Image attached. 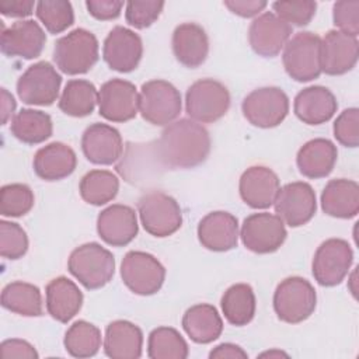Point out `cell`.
Wrapping results in <instances>:
<instances>
[{
  "label": "cell",
  "mask_w": 359,
  "mask_h": 359,
  "mask_svg": "<svg viewBox=\"0 0 359 359\" xmlns=\"http://www.w3.org/2000/svg\"><path fill=\"white\" fill-rule=\"evenodd\" d=\"M150 151L154 161L164 168H194L208 158L210 136L196 121L182 118L164 128Z\"/></svg>",
  "instance_id": "cell-1"
},
{
  "label": "cell",
  "mask_w": 359,
  "mask_h": 359,
  "mask_svg": "<svg viewBox=\"0 0 359 359\" xmlns=\"http://www.w3.org/2000/svg\"><path fill=\"white\" fill-rule=\"evenodd\" d=\"M69 272L88 290L105 286L115 273L112 252L98 243H86L74 248L67 261Z\"/></svg>",
  "instance_id": "cell-2"
},
{
  "label": "cell",
  "mask_w": 359,
  "mask_h": 359,
  "mask_svg": "<svg viewBox=\"0 0 359 359\" xmlns=\"http://www.w3.org/2000/svg\"><path fill=\"white\" fill-rule=\"evenodd\" d=\"M53 60L60 72L84 74L98 62V41L86 28H76L59 38L53 48Z\"/></svg>",
  "instance_id": "cell-3"
},
{
  "label": "cell",
  "mask_w": 359,
  "mask_h": 359,
  "mask_svg": "<svg viewBox=\"0 0 359 359\" xmlns=\"http://www.w3.org/2000/svg\"><path fill=\"white\" fill-rule=\"evenodd\" d=\"M282 62L290 79L304 83L320 77L321 38L309 31L297 32L285 45Z\"/></svg>",
  "instance_id": "cell-4"
},
{
  "label": "cell",
  "mask_w": 359,
  "mask_h": 359,
  "mask_svg": "<svg viewBox=\"0 0 359 359\" xmlns=\"http://www.w3.org/2000/svg\"><path fill=\"white\" fill-rule=\"evenodd\" d=\"M316 304V290L302 276L283 279L273 293V310L278 318L287 324H299L307 320L314 313Z\"/></svg>",
  "instance_id": "cell-5"
},
{
  "label": "cell",
  "mask_w": 359,
  "mask_h": 359,
  "mask_svg": "<svg viewBox=\"0 0 359 359\" xmlns=\"http://www.w3.org/2000/svg\"><path fill=\"white\" fill-rule=\"evenodd\" d=\"M230 107L227 87L213 79H201L191 84L185 94V111L191 119L212 123L226 115Z\"/></svg>",
  "instance_id": "cell-6"
},
{
  "label": "cell",
  "mask_w": 359,
  "mask_h": 359,
  "mask_svg": "<svg viewBox=\"0 0 359 359\" xmlns=\"http://www.w3.org/2000/svg\"><path fill=\"white\" fill-rule=\"evenodd\" d=\"M137 209L143 229L150 236L168 237L180 230L182 224V212L178 202L161 191H150L142 195Z\"/></svg>",
  "instance_id": "cell-7"
},
{
  "label": "cell",
  "mask_w": 359,
  "mask_h": 359,
  "mask_svg": "<svg viewBox=\"0 0 359 359\" xmlns=\"http://www.w3.org/2000/svg\"><path fill=\"white\" fill-rule=\"evenodd\" d=\"M182 108L180 91L165 80H150L142 84L139 112L144 121L156 126L174 122Z\"/></svg>",
  "instance_id": "cell-8"
},
{
  "label": "cell",
  "mask_w": 359,
  "mask_h": 359,
  "mask_svg": "<svg viewBox=\"0 0 359 359\" xmlns=\"http://www.w3.org/2000/svg\"><path fill=\"white\" fill-rule=\"evenodd\" d=\"M121 278L135 294L150 296L161 289L165 269L154 255L144 251H129L121 262Z\"/></svg>",
  "instance_id": "cell-9"
},
{
  "label": "cell",
  "mask_w": 359,
  "mask_h": 359,
  "mask_svg": "<svg viewBox=\"0 0 359 359\" xmlns=\"http://www.w3.org/2000/svg\"><path fill=\"white\" fill-rule=\"evenodd\" d=\"M241 111L251 125L262 129L275 128L287 116L289 98L279 87H261L245 95Z\"/></svg>",
  "instance_id": "cell-10"
},
{
  "label": "cell",
  "mask_w": 359,
  "mask_h": 359,
  "mask_svg": "<svg viewBox=\"0 0 359 359\" xmlns=\"http://www.w3.org/2000/svg\"><path fill=\"white\" fill-rule=\"evenodd\" d=\"M62 84V76L49 62H36L31 65L17 80V94L28 105H52L57 97Z\"/></svg>",
  "instance_id": "cell-11"
},
{
  "label": "cell",
  "mask_w": 359,
  "mask_h": 359,
  "mask_svg": "<svg viewBox=\"0 0 359 359\" xmlns=\"http://www.w3.org/2000/svg\"><path fill=\"white\" fill-rule=\"evenodd\" d=\"M353 252L346 240L328 238L317 248L311 271L318 285L332 287L339 285L349 273Z\"/></svg>",
  "instance_id": "cell-12"
},
{
  "label": "cell",
  "mask_w": 359,
  "mask_h": 359,
  "mask_svg": "<svg viewBox=\"0 0 359 359\" xmlns=\"http://www.w3.org/2000/svg\"><path fill=\"white\" fill-rule=\"evenodd\" d=\"M286 236L287 231L280 217L268 212L247 216L240 230L244 247L255 254L275 252L282 247Z\"/></svg>",
  "instance_id": "cell-13"
},
{
  "label": "cell",
  "mask_w": 359,
  "mask_h": 359,
  "mask_svg": "<svg viewBox=\"0 0 359 359\" xmlns=\"http://www.w3.org/2000/svg\"><path fill=\"white\" fill-rule=\"evenodd\" d=\"M273 206L276 216L283 223L290 227H300L309 223L317 210L316 192L307 182H289L279 188Z\"/></svg>",
  "instance_id": "cell-14"
},
{
  "label": "cell",
  "mask_w": 359,
  "mask_h": 359,
  "mask_svg": "<svg viewBox=\"0 0 359 359\" xmlns=\"http://www.w3.org/2000/svg\"><path fill=\"white\" fill-rule=\"evenodd\" d=\"M98 111L111 122H126L139 111V93L133 83L123 79L105 81L98 93Z\"/></svg>",
  "instance_id": "cell-15"
},
{
  "label": "cell",
  "mask_w": 359,
  "mask_h": 359,
  "mask_svg": "<svg viewBox=\"0 0 359 359\" xmlns=\"http://www.w3.org/2000/svg\"><path fill=\"white\" fill-rule=\"evenodd\" d=\"M143 56V42L140 36L125 27H115L104 41L102 57L109 69L119 73L133 72Z\"/></svg>",
  "instance_id": "cell-16"
},
{
  "label": "cell",
  "mask_w": 359,
  "mask_h": 359,
  "mask_svg": "<svg viewBox=\"0 0 359 359\" xmlns=\"http://www.w3.org/2000/svg\"><path fill=\"white\" fill-rule=\"evenodd\" d=\"M293 28L275 13L266 11L254 18L248 28V42L252 50L262 57H273L280 53L290 39Z\"/></svg>",
  "instance_id": "cell-17"
},
{
  "label": "cell",
  "mask_w": 359,
  "mask_h": 359,
  "mask_svg": "<svg viewBox=\"0 0 359 359\" xmlns=\"http://www.w3.org/2000/svg\"><path fill=\"white\" fill-rule=\"evenodd\" d=\"M45 42V31L36 21L20 20L3 29L0 48L8 57L35 59L42 53Z\"/></svg>",
  "instance_id": "cell-18"
},
{
  "label": "cell",
  "mask_w": 359,
  "mask_h": 359,
  "mask_svg": "<svg viewBox=\"0 0 359 359\" xmlns=\"http://www.w3.org/2000/svg\"><path fill=\"white\" fill-rule=\"evenodd\" d=\"M97 231L101 240L108 245H128L139 231L135 209L121 203L105 208L97 217Z\"/></svg>",
  "instance_id": "cell-19"
},
{
  "label": "cell",
  "mask_w": 359,
  "mask_h": 359,
  "mask_svg": "<svg viewBox=\"0 0 359 359\" xmlns=\"http://www.w3.org/2000/svg\"><path fill=\"white\" fill-rule=\"evenodd\" d=\"M81 150L90 163L111 165L121 158L123 151L121 133L111 125L93 123L81 136Z\"/></svg>",
  "instance_id": "cell-20"
},
{
  "label": "cell",
  "mask_w": 359,
  "mask_h": 359,
  "mask_svg": "<svg viewBox=\"0 0 359 359\" xmlns=\"http://www.w3.org/2000/svg\"><path fill=\"white\" fill-rule=\"evenodd\" d=\"M359 56L358 39L331 29L321 39V72L328 76H341L351 72Z\"/></svg>",
  "instance_id": "cell-21"
},
{
  "label": "cell",
  "mask_w": 359,
  "mask_h": 359,
  "mask_svg": "<svg viewBox=\"0 0 359 359\" xmlns=\"http://www.w3.org/2000/svg\"><path fill=\"white\" fill-rule=\"evenodd\" d=\"M238 191L243 202L250 208L266 209L273 205L279 178L269 167L252 165L241 174Z\"/></svg>",
  "instance_id": "cell-22"
},
{
  "label": "cell",
  "mask_w": 359,
  "mask_h": 359,
  "mask_svg": "<svg viewBox=\"0 0 359 359\" xmlns=\"http://www.w3.org/2000/svg\"><path fill=\"white\" fill-rule=\"evenodd\" d=\"M196 233L205 248L216 252L229 251L238 243V220L229 212H210L202 217Z\"/></svg>",
  "instance_id": "cell-23"
},
{
  "label": "cell",
  "mask_w": 359,
  "mask_h": 359,
  "mask_svg": "<svg viewBox=\"0 0 359 359\" xmlns=\"http://www.w3.org/2000/svg\"><path fill=\"white\" fill-rule=\"evenodd\" d=\"M335 95L323 86H310L297 93L293 102L296 116L307 125L328 122L337 112Z\"/></svg>",
  "instance_id": "cell-24"
},
{
  "label": "cell",
  "mask_w": 359,
  "mask_h": 359,
  "mask_svg": "<svg viewBox=\"0 0 359 359\" xmlns=\"http://www.w3.org/2000/svg\"><path fill=\"white\" fill-rule=\"evenodd\" d=\"M172 52L185 67L195 69L203 65L209 53V39L205 29L196 22H184L175 27Z\"/></svg>",
  "instance_id": "cell-25"
},
{
  "label": "cell",
  "mask_w": 359,
  "mask_h": 359,
  "mask_svg": "<svg viewBox=\"0 0 359 359\" xmlns=\"http://www.w3.org/2000/svg\"><path fill=\"white\" fill-rule=\"evenodd\" d=\"M77 157L74 150L60 142H52L41 147L32 160L35 174L43 181H59L76 170Z\"/></svg>",
  "instance_id": "cell-26"
},
{
  "label": "cell",
  "mask_w": 359,
  "mask_h": 359,
  "mask_svg": "<svg viewBox=\"0 0 359 359\" xmlns=\"http://www.w3.org/2000/svg\"><path fill=\"white\" fill-rule=\"evenodd\" d=\"M338 158L337 146L323 137L306 142L297 151L296 164L302 175L311 180L327 177L335 167Z\"/></svg>",
  "instance_id": "cell-27"
},
{
  "label": "cell",
  "mask_w": 359,
  "mask_h": 359,
  "mask_svg": "<svg viewBox=\"0 0 359 359\" xmlns=\"http://www.w3.org/2000/svg\"><path fill=\"white\" fill-rule=\"evenodd\" d=\"M46 310L59 323H69L83 306V293L79 286L66 276L52 279L45 289Z\"/></svg>",
  "instance_id": "cell-28"
},
{
  "label": "cell",
  "mask_w": 359,
  "mask_h": 359,
  "mask_svg": "<svg viewBox=\"0 0 359 359\" xmlns=\"http://www.w3.org/2000/svg\"><path fill=\"white\" fill-rule=\"evenodd\" d=\"M143 332L126 320H115L107 325L104 352L112 359H137L142 356Z\"/></svg>",
  "instance_id": "cell-29"
},
{
  "label": "cell",
  "mask_w": 359,
  "mask_h": 359,
  "mask_svg": "<svg viewBox=\"0 0 359 359\" xmlns=\"http://www.w3.org/2000/svg\"><path fill=\"white\" fill-rule=\"evenodd\" d=\"M321 209L332 217L352 219L359 212V185L356 181L335 178L321 194Z\"/></svg>",
  "instance_id": "cell-30"
},
{
  "label": "cell",
  "mask_w": 359,
  "mask_h": 359,
  "mask_svg": "<svg viewBox=\"0 0 359 359\" xmlns=\"http://www.w3.org/2000/svg\"><path fill=\"white\" fill-rule=\"evenodd\" d=\"M182 328L194 342L210 344L220 337L223 321L215 306L199 303L184 313Z\"/></svg>",
  "instance_id": "cell-31"
},
{
  "label": "cell",
  "mask_w": 359,
  "mask_h": 359,
  "mask_svg": "<svg viewBox=\"0 0 359 359\" xmlns=\"http://www.w3.org/2000/svg\"><path fill=\"white\" fill-rule=\"evenodd\" d=\"M1 306L24 317H39L43 313L41 290L38 286L22 280L11 282L3 287Z\"/></svg>",
  "instance_id": "cell-32"
},
{
  "label": "cell",
  "mask_w": 359,
  "mask_h": 359,
  "mask_svg": "<svg viewBox=\"0 0 359 359\" xmlns=\"http://www.w3.org/2000/svg\"><path fill=\"white\" fill-rule=\"evenodd\" d=\"M224 318L236 327L247 325L255 316L257 302L254 290L247 283L231 285L220 300Z\"/></svg>",
  "instance_id": "cell-33"
},
{
  "label": "cell",
  "mask_w": 359,
  "mask_h": 359,
  "mask_svg": "<svg viewBox=\"0 0 359 359\" xmlns=\"http://www.w3.org/2000/svg\"><path fill=\"white\" fill-rule=\"evenodd\" d=\"M10 130L20 142L27 144H38L52 136L53 123L52 118L46 112L22 108L11 119Z\"/></svg>",
  "instance_id": "cell-34"
},
{
  "label": "cell",
  "mask_w": 359,
  "mask_h": 359,
  "mask_svg": "<svg viewBox=\"0 0 359 359\" xmlns=\"http://www.w3.org/2000/svg\"><path fill=\"white\" fill-rule=\"evenodd\" d=\"M98 102L95 86L84 79L69 80L59 98V108L63 114L74 118L90 115Z\"/></svg>",
  "instance_id": "cell-35"
},
{
  "label": "cell",
  "mask_w": 359,
  "mask_h": 359,
  "mask_svg": "<svg viewBox=\"0 0 359 359\" xmlns=\"http://www.w3.org/2000/svg\"><path fill=\"white\" fill-rule=\"evenodd\" d=\"M79 191L84 202L101 206L116 196L119 191V180L108 170H91L81 178Z\"/></svg>",
  "instance_id": "cell-36"
},
{
  "label": "cell",
  "mask_w": 359,
  "mask_h": 359,
  "mask_svg": "<svg viewBox=\"0 0 359 359\" xmlns=\"http://www.w3.org/2000/svg\"><path fill=\"white\" fill-rule=\"evenodd\" d=\"M63 344L70 356L91 358L95 356L101 348V331L94 324L79 320L66 331Z\"/></svg>",
  "instance_id": "cell-37"
},
{
  "label": "cell",
  "mask_w": 359,
  "mask_h": 359,
  "mask_svg": "<svg viewBox=\"0 0 359 359\" xmlns=\"http://www.w3.org/2000/svg\"><path fill=\"white\" fill-rule=\"evenodd\" d=\"M147 355L151 359H187L189 349L175 328L157 327L149 335Z\"/></svg>",
  "instance_id": "cell-38"
},
{
  "label": "cell",
  "mask_w": 359,
  "mask_h": 359,
  "mask_svg": "<svg viewBox=\"0 0 359 359\" xmlns=\"http://www.w3.org/2000/svg\"><path fill=\"white\" fill-rule=\"evenodd\" d=\"M35 14L50 34H60L74 22L72 3L66 0H41L35 6Z\"/></svg>",
  "instance_id": "cell-39"
},
{
  "label": "cell",
  "mask_w": 359,
  "mask_h": 359,
  "mask_svg": "<svg viewBox=\"0 0 359 359\" xmlns=\"http://www.w3.org/2000/svg\"><path fill=\"white\" fill-rule=\"evenodd\" d=\"M34 202V192L25 184H7L0 189V213L3 216H24L32 209Z\"/></svg>",
  "instance_id": "cell-40"
},
{
  "label": "cell",
  "mask_w": 359,
  "mask_h": 359,
  "mask_svg": "<svg viewBox=\"0 0 359 359\" xmlns=\"http://www.w3.org/2000/svg\"><path fill=\"white\" fill-rule=\"evenodd\" d=\"M28 251V236L18 224L0 220V254L7 259H18Z\"/></svg>",
  "instance_id": "cell-41"
},
{
  "label": "cell",
  "mask_w": 359,
  "mask_h": 359,
  "mask_svg": "<svg viewBox=\"0 0 359 359\" xmlns=\"http://www.w3.org/2000/svg\"><path fill=\"white\" fill-rule=\"evenodd\" d=\"M275 14L286 24L303 27L307 25L317 10V3L313 0H285L272 4Z\"/></svg>",
  "instance_id": "cell-42"
},
{
  "label": "cell",
  "mask_w": 359,
  "mask_h": 359,
  "mask_svg": "<svg viewBox=\"0 0 359 359\" xmlns=\"http://www.w3.org/2000/svg\"><path fill=\"white\" fill-rule=\"evenodd\" d=\"M163 7L164 1L156 0L128 1L125 8V20L129 25L137 29H144L160 17Z\"/></svg>",
  "instance_id": "cell-43"
},
{
  "label": "cell",
  "mask_w": 359,
  "mask_h": 359,
  "mask_svg": "<svg viewBox=\"0 0 359 359\" xmlns=\"http://www.w3.org/2000/svg\"><path fill=\"white\" fill-rule=\"evenodd\" d=\"M334 136L345 147H358L359 144V109H344L334 122Z\"/></svg>",
  "instance_id": "cell-44"
},
{
  "label": "cell",
  "mask_w": 359,
  "mask_h": 359,
  "mask_svg": "<svg viewBox=\"0 0 359 359\" xmlns=\"http://www.w3.org/2000/svg\"><path fill=\"white\" fill-rule=\"evenodd\" d=\"M332 20L338 31L356 38L359 34V1L341 0L334 3Z\"/></svg>",
  "instance_id": "cell-45"
},
{
  "label": "cell",
  "mask_w": 359,
  "mask_h": 359,
  "mask_svg": "<svg viewBox=\"0 0 359 359\" xmlns=\"http://www.w3.org/2000/svg\"><path fill=\"white\" fill-rule=\"evenodd\" d=\"M86 7L95 20L100 21H108L115 20L119 17L123 1L119 0H87Z\"/></svg>",
  "instance_id": "cell-46"
},
{
  "label": "cell",
  "mask_w": 359,
  "mask_h": 359,
  "mask_svg": "<svg viewBox=\"0 0 359 359\" xmlns=\"http://www.w3.org/2000/svg\"><path fill=\"white\" fill-rule=\"evenodd\" d=\"M0 353L1 358L8 359V358H25V359H38V352L35 348L24 341V339H6L0 345Z\"/></svg>",
  "instance_id": "cell-47"
},
{
  "label": "cell",
  "mask_w": 359,
  "mask_h": 359,
  "mask_svg": "<svg viewBox=\"0 0 359 359\" xmlns=\"http://www.w3.org/2000/svg\"><path fill=\"white\" fill-rule=\"evenodd\" d=\"M223 4L233 14L243 18L255 17L268 6V3L264 0H226Z\"/></svg>",
  "instance_id": "cell-48"
},
{
  "label": "cell",
  "mask_w": 359,
  "mask_h": 359,
  "mask_svg": "<svg viewBox=\"0 0 359 359\" xmlns=\"http://www.w3.org/2000/svg\"><path fill=\"white\" fill-rule=\"evenodd\" d=\"M34 6L36 4L32 0H1L0 13L7 17L24 18L32 14Z\"/></svg>",
  "instance_id": "cell-49"
},
{
  "label": "cell",
  "mask_w": 359,
  "mask_h": 359,
  "mask_svg": "<svg viewBox=\"0 0 359 359\" xmlns=\"http://www.w3.org/2000/svg\"><path fill=\"white\" fill-rule=\"evenodd\" d=\"M209 358L210 359H247L248 355L238 345L231 344V342H224V344L215 346L210 351Z\"/></svg>",
  "instance_id": "cell-50"
},
{
  "label": "cell",
  "mask_w": 359,
  "mask_h": 359,
  "mask_svg": "<svg viewBox=\"0 0 359 359\" xmlns=\"http://www.w3.org/2000/svg\"><path fill=\"white\" fill-rule=\"evenodd\" d=\"M15 111V100L14 97L6 90L1 88V122L3 125L13 116Z\"/></svg>",
  "instance_id": "cell-51"
},
{
  "label": "cell",
  "mask_w": 359,
  "mask_h": 359,
  "mask_svg": "<svg viewBox=\"0 0 359 359\" xmlns=\"http://www.w3.org/2000/svg\"><path fill=\"white\" fill-rule=\"evenodd\" d=\"M259 356H287L286 353H283V352H279V351H271V352H264V353H261Z\"/></svg>",
  "instance_id": "cell-52"
}]
</instances>
